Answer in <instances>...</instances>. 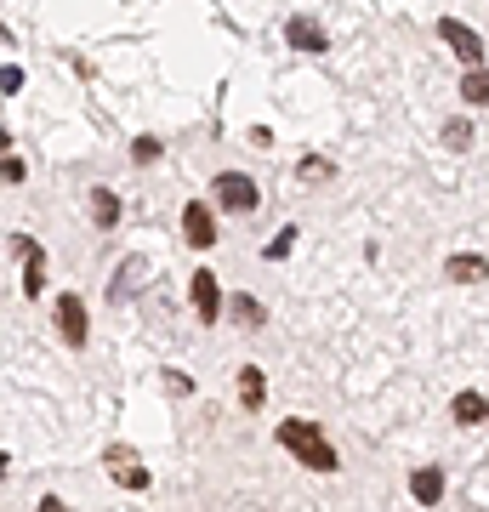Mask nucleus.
Listing matches in <instances>:
<instances>
[{"mask_svg": "<svg viewBox=\"0 0 489 512\" xmlns=\"http://www.w3.org/2000/svg\"><path fill=\"white\" fill-rule=\"evenodd\" d=\"M86 211H91V222H97V228H114V222H120V200H114V188H91Z\"/></svg>", "mask_w": 489, "mask_h": 512, "instance_id": "nucleus-15", "label": "nucleus"}, {"mask_svg": "<svg viewBox=\"0 0 489 512\" xmlns=\"http://www.w3.org/2000/svg\"><path fill=\"white\" fill-rule=\"evenodd\" d=\"M290 245H296V228H279V234H273V245H268L262 256H268V262H279V256L290 251Z\"/></svg>", "mask_w": 489, "mask_h": 512, "instance_id": "nucleus-19", "label": "nucleus"}, {"mask_svg": "<svg viewBox=\"0 0 489 512\" xmlns=\"http://www.w3.org/2000/svg\"><path fill=\"white\" fill-rule=\"evenodd\" d=\"M40 512H69V507H63L57 495H40Z\"/></svg>", "mask_w": 489, "mask_h": 512, "instance_id": "nucleus-23", "label": "nucleus"}, {"mask_svg": "<svg viewBox=\"0 0 489 512\" xmlns=\"http://www.w3.org/2000/svg\"><path fill=\"white\" fill-rule=\"evenodd\" d=\"M285 40L296 46V52H325V46H330V35L313 18H290L285 23Z\"/></svg>", "mask_w": 489, "mask_h": 512, "instance_id": "nucleus-8", "label": "nucleus"}, {"mask_svg": "<svg viewBox=\"0 0 489 512\" xmlns=\"http://www.w3.org/2000/svg\"><path fill=\"white\" fill-rule=\"evenodd\" d=\"M279 444H285L308 473H336V467H342V456H336V444L325 439V427H319V421L285 416V421H279Z\"/></svg>", "mask_w": 489, "mask_h": 512, "instance_id": "nucleus-1", "label": "nucleus"}, {"mask_svg": "<svg viewBox=\"0 0 489 512\" xmlns=\"http://www.w3.org/2000/svg\"><path fill=\"white\" fill-rule=\"evenodd\" d=\"M296 171H302V183H330V171H336V165H330L325 154H308Z\"/></svg>", "mask_w": 489, "mask_h": 512, "instance_id": "nucleus-17", "label": "nucleus"}, {"mask_svg": "<svg viewBox=\"0 0 489 512\" xmlns=\"http://www.w3.org/2000/svg\"><path fill=\"white\" fill-rule=\"evenodd\" d=\"M211 194H217V205H222V211H239V217H251L256 205H262V194H256V183L245 177V171H222Z\"/></svg>", "mask_w": 489, "mask_h": 512, "instance_id": "nucleus-3", "label": "nucleus"}, {"mask_svg": "<svg viewBox=\"0 0 489 512\" xmlns=\"http://www.w3.org/2000/svg\"><path fill=\"white\" fill-rule=\"evenodd\" d=\"M444 143H450V148H467V143H472V126H467V120H450V126H444Z\"/></svg>", "mask_w": 489, "mask_h": 512, "instance_id": "nucleus-20", "label": "nucleus"}, {"mask_svg": "<svg viewBox=\"0 0 489 512\" xmlns=\"http://www.w3.org/2000/svg\"><path fill=\"white\" fill-rule=\"evenodd\" d=\"M131 160L154 165V160H160V137H137V143H131Z\"/></svg>", "mask_w": 489, "mask_h": 512, "instance_id": "nucleus-18", "label": "nucleus"}, {"mask_svg": "<svg viewBox=\"0 0 489 512\" xmlns=\"http://www.w3.org/2000/svg\"><path fill=\"white\" fill-rule=\"evenodd\" d=\"M103 467L114 473V484H120V490H131V495L148 490V467H143V456H137L131 444H109V450H103Z\"/></svg>", "mask_w": 489, "mask_h": 512, "instance_id": "nucleus-2", "label": "nucleus"}, {"mask_svg": "<svg viewBox=\"0 0 489 512\" xmlns=\"http://www.w3.org/2000/svg\"><path fill=\"white\" fill-rule=\"evenodd\" d=\"M188 291H194V313H200V325H217L222 313H228V302H222V285H217V274H211V268H200Z\"/></svg>", "mask_w": 489, "mask_h": 512, "instance_id": "nucleus-6", "label": "nucleus"}, {"mask_svg": "<svg viewBox=\"0 0 489 512\" xmlns=\"http://www.w3.org/2000/svg\"><path fill=\"white\" fill-rule=\"evenodd\" d=\"M438 35H444V46H450V52L461 57L467 69H484V40L472 35L461 18H438Z\"/></svg>", "mask_w": 489, "mask_h": 512, "instance_id": "nucleus-4", "label": "nucleus"}, {"mask_svg": "<svg viewBox=\"0 0 489 512\" xmlns=\"http://www.w3.org/2000/svg\"><path fill=\"white\" fill-rule=\"evenodd\" d=\"M444 274H450L455 285H484V279H489V262H484V256H472V251H455L450 262H444Z\"/></svg>", "mask_w": 489, "mask_h": 512, "instance_id": "nucleus-9", "label": "nucleus"}, {"mask_svg": "<svg viewBox=\"0 0 489 512\" xmlns=\"http://www.w3.org/2000/svg\"><path fill=\"white\" fill-rule=\"evenodd\" d=\"M410 495H416L421 507L444 501V473H438V467H416V473H410Z\"/></svg>", "mask_w": 489, "mask_h": 512, "instance_id": "nucleus-13", "label": "nucleus"}, {"mask_svg": "<svg viewBox=\"0 0 489 512\" xmlns=\"http://www.w3.org/2000/svg\"><path fill=\"white\" fill-rule=\"evenodd\" d=\"M165 387H171V393H177V399H188V393H194V382H188V376H182V370H165Z\"/></svg>", "mask_w": 489, "mask_h": 512, "instance_id": "nucleus-22", "label": "nucleus"}, {"mask_svg": "<svg viewBox=\"0 0 489 512\" xmlns=\"http://www.w3.org/2000/svg\"><path fill=\"white\" fill-rule=\"evenodd\" d=\"M461 97H467V103H478V109H484V103H489V69H472L467 80H461Z\"/></svg>", "mask_w": 489, "mask_h": 512, "instance_id": "nucleus-16", "label": "nucleus"}, {"mask_svg": "<svg viewBox=\"0 0 489 512\" xmlns=\"http://www.w3.org/2000/svg\"><path fill=\"white\" fill-rule=\"evenodd\" d=\"M450 416L461 421V427H489V399L484 393H455Z\"/></svg>", "mask_w": 489, "mask_h": 512, "instance_id": "nucleus-12", "label": "nucleus"}, {"mask_svg": "<svg viewBox=\"0 0 489 512\" xmlns=\"http://www.w3.org/2000/svg\"><path fill=\"white\" fill-rule=\"evenodd\" d=\"M182 239H188L194 251H211V245H217V217L205 211V200L182 205Z\"/></svg>", "mask_w": 489, "mask_h": 512, "instance_id": "nucleus-5", "label": "nucleus"}, {"mask_svg": "<svg viewBox=\"0 0 489 512\" xmlns=\"http://www.w3.org/2000/svg\"><path fill=\"white\" fill-rule=\"evenodd\" d=\"M228 319H234L239 330H262V319H268V308L256 302L251 291H239V296H228Z\"/></svg>", "mask_w": 489, "mask_h": 512, "instance_id": "nucleus-11", "label": "nucleus"}, {"mask_svg": "<svg viewBox=\"0 0 489 512\" xmlns=\"http://www.w3.org/2000/svg\"><path fill=\"white\" fill-rule=\"evenodd\" d=\"M57 336L69 342V348H86V302L80 296H57Z\"/></svg>", "mask_w": 489, "mask_h": 512, "instance_id": "nucleus-7", "label": "nucleus"}, {"mask_svg": "<svg viewBox=\"0 0 489 512\" xmlns=\"http://www.w3.org/2000/svg\"><path fill=\"white\" fill-rule=\"evenodd\" d=\"M239 404H245V410H262V404H268V376L256 365L239 370Z\"/></svg>", "mask_w": 489, "mask_h": 512, "instance_id": "nucleus-14", "label": "nucleus"}, {"mask_svg": "<svg viewBox=\"0 0 489 512\" xmlns=\"http://www.w3.org/2000/svg\"><path fill=\"white\" fill-rule=\"evenodd\" d=\"M143 285H148V262H143V256H131L126 268L109 279V302H126V296H131V291H143Z\"/></svg>", "mask_w": 489, "mask_h": 512, "instance_id": "nucleus-10", "label": "nucleus"}, {"mask_svg": "<svg viewBox=\"0 0 489 512\" xmlns=\"http://www.w3.org/2000/svg\"><path fill=\"white\" fill-rule=\"evenodd\" d=\"M18 86H23V69H18V63H6V69H0V92L12 97Z\"/></svg>", "mask_w": 489, "mask_h": 512, "instance_id": "nucleus-21", "label": "nucleus"}]
</instances>
